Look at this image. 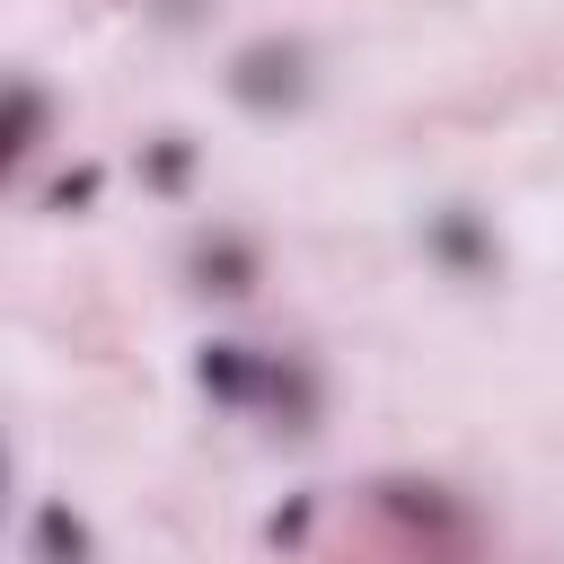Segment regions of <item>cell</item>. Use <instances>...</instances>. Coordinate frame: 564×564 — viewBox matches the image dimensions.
I'll list each match as a JSON object with an SVG mask.
<instances>
[{
  "mask_svg": "<svg viewBox=\"0 0 564 564\" xmlns=\"http://www.w3.org/2000/svg\"><path fill=\"white\" fill-rule=\"evenodd\" d=\"M308 44H291V35H256V44H238V62H229V97L247 106V115H291V106H308Z\"/></svg>",
  "mask_w": 564,
  "mask_h": 564,
  "instance_id": "cell-1",
  "label": "cell"
},
{
  "mask_svg": "<svg viewBox=\"0 0 564 564\" xmlns=\"http://www.w3.org/2000/svg\"><path fill=\"white\" fill-rule=\"evenodd\" d=\"M44 132H53V97H44V88L18 70V79H9V123H0V167L18 176V167L44 150Z\"/></svg>",
  "mask_w": 564,
  "mask_h": 564,
  "instance_id": "cell-2",
  "label": "cell"
},
{
  "mask_svg": "<svg viewBox=\"0 0 564 564\" xmlns=\"http://www.w3.org/2000/svg\"><path fill=\"white\" fill-rule=\"evenodd\" d=\"M194 282L220 291V300H247V291H256V247H247L238 229H212V238L194 247Z\"/></svg>",
  "mask_w": 564,
  "mask_h": 564,
  "instance_id": "cell-3",
  "label": "cell"
},
{
  "mask_svg": "<svg viewBox=\"0 0 564 564\" xmlns=\"http://www.w3.org/2000/svg\"><path fill=\"white\" fill-rule=\"evenodd\" d=\"M203 388L229 397V405H247V397H264V361H256L247 344H212V352H203Z\"/></svg>",
  "mask_w": 564,
  "mask_h": 564,
  "instance_id": "cell-4",
  "label": "cell"
},
{
  "mask_svg": "<svg viewBox=\"0 0 564 564\" xmlns=\"http://www.w3.org/2000/svg\"><path fill=\"white\" fill-rule=\"evenodd\" d=\"M35 555H44V564H88V529H79L62 502H44V511H35Z\"/></svg>",
  "mask_w": 564,
  "mask_h": 564,
  "instance_id": "cell-5",
  "label": "cell"
},
{
  "mask_svg": "<svg viewBox=\"0 0 564 564\" xmlns=\"http://www.w3.org/2000/svg\"><path fill=\"white\" fill-rule=\"evenodd\" d=\"M388 511H397V520H423V529H458V502H449L441 485H405V476H397V485H388Z\"/></svg>",
  "mask_w": 564,
  "mask_h": 564,
  "instance_id": "cell-6",
  "label": "cell"
},
{
  "mask_svg": "<svg viewBox=\"0 0 564 564\" xmlns=\"http://www.w3.org/2000/svg\"><path fill=\"white\" fill-rule=\"evenodd\" d=\"M185 159H194V150L167 132V141H159V185H176V176H185Z\"/></svg>",
  "mask_w": 564,
  "mask_h": 564,
  "instance_id": "cell-7",
  "label": "cell"
}]
</instances>
